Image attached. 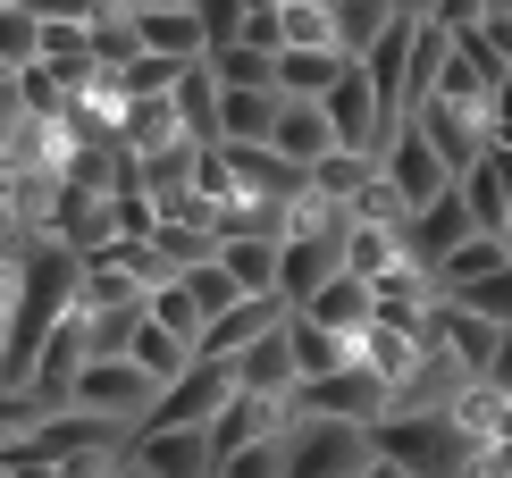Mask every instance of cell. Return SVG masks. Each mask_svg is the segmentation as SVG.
Instances as JSON below:
<instances>
[{
    "label": "cell",
    "mask_w": 512,
    "mask_h": 478,
    "mask_svg": "<svg viewBox=\"0 0 512 478\" xmlns=\"http://www.w3.org/2000/svg\"><path fill=\"white\" fill-rule=\"evenodd\" d=\"M177 286H185V302H194V311H202V328H210V319H219V311H236V302H244V294H236V277H227L219 260H194V269H185Z\"/></svg>",
    "instance_id": "f546056e"
},
{
    "label": "cell",
    "mask_w": 512,
    "mask_h": 478,
    "mask_svg": "<svg viewBox=\"0 0 512 478\" xmlns=\"http://www.w3.org/2000/svg\"><path fill=\"white\" fill-rule=\"evenodd\" d=\"M387 9H395V17H412V26H420V17H437V0H387Z\"/></svg>",
    "instance_id": "60d3db41"
},
{
    "label": "cell",
    "mask_w": 512,
    "mask_h": 478,
    "mask_svg": "<svg viewBox=\"0 0 512 478\" xmlns=\"http://www.w3.org/2000/svg\"><path fill=\"white\" fill-rule=\"evenodd\" d=\"M126 26H135V51H152V59H177V68H194V59L210 51L185 0H177V9H143V17H126Z\"/></svg>",
    "instance_id": "9a60e30c"
},
{
    "label": "cell",
    "mask_w": 512,
    "mask_h": 478,
    "mask_svg": "<svg viewBox=\"0 0 512 478\" xmlns=\"http://www.w3.org/2000/svg\"><path fill=\"white\" fill-rule=\"evenodd\" d=\"M277 428H286V403H269V395H227L219 411H210V462H227V453H244V445H261V437H277Z\"/></svg>",
    "instance_id": "30bf717a"
},
{
    "label": "cell",
    "mask_w": 512,
    "mask_h": 478,
    "mask_svg": "<svg viewBox=\"0 0 512 478\" xmlns=\"http://www.w3.org/2000/svg\"><path fill=\"white\" fill-rule=\"evenodd\" d=\"M277 462H286V428H277V437H261V445H244V453H227L219 478H277Z\"/></svg>",
    "instance_id": "e575fe53"
},
{
    "label": "cell",
    "mask_w": 512,
    "mask_h": 478,
    "mask_svg": "<svg viewBox=\"0 0 512 478\" xmlns=\"http://www.w3.org/2000/svg\"><path fill=\"white\" fill-rule=\"evenodd\" d=\"M277 93H219V143H269Z\"/></svg>",
    "instance_id": "4316f807"
},
{
    "label": "cell",
    "mask_w": 512,
    "mask_h": 478,
    "mask_svg": "<svg viewBox=\"0 0 512 478\" xmlns=\"http://www.w3.org/2000/svg\"><path fill=\"white\" fill-rule=\"evenodd\" d=\"M454 311H471V319H487V328H512V260L496 277H479V286H462V294H445Z\"/></svg>",
    "instance_id": "4dcf8cb0"
},
{
    "label": "cell",
    "mask_w": 512,
    "mask_h": 478,
    "mask_svg": "<svg viewBox=\"0 0 512 478\" xmlns=\"http://www.w3.org/2000/svg\"><path fill=\"white\" fill-rule=\"evenodd\" d=\"M370 453H387L412 478H471V462H479V445L445 411H387V420H370Z\"/></svg>",
    "instance_id": "6da1fadb"
},
{
    "label": "cell",
    "mask_w": 512,
    "mask_h": 478,
    "mask_svg": "<svg viewBox=\"0 0 512 478\" xmlns=\"http://www.w3.org/2000/svg\"><path fill=\"white\" fill-rule=\"evenodd\" d=\"M126 462L143 478H219L202 428H135V437H126Z\"/></svg>",
    "instance_id": "9c48e42d"
},
{
    "label": "cell",
    "mask_w": 512,
    "mask_h": 478,
    "mask_svg": "<svg viewBox=\"0 0 512 478\" xmlns=\"http://www.w3.org/2000/svg\"><path fill=\"white\" fill-rule=\"evenodd\" d=\"M370 168H378V185H387L403 210H429L437 193L454 185V177H445V160H437L429 143H420V126H395V135L378 143V160H370Z\"/></svg>",
    "instance_id": "8992f818"
},
{
    "label": "cell",
    "mask_w": 512,
    "mask_h": 478,
    "mask_svg": "<svg viewBox=\"0 0 512 478\" xmlns=\"http://www.w3.org/2000/svg\"><path fill=\"white\" fill-rule=\"evenodd\" d=\"M17 101H26V118H68V84H59L51 68H17Z\"/></svg>",
    "instance_id": "836d02e7"
},
{
    "label": "cell",
    "mask_w": 512,
    "mask_h": 478,
    "mask_svg": "<svg viewBox=\"0 0 512 478\" xmlns=\"http://www.w3.org/2000/svg\"><path fill=\"white\" fill-rule=\"evenodd\" d=\"M387 269H403V235L395 227H370V219H353L345 227V277H387Z\"/></svg>",
    "instance_id": "cb8c5ba5"
},
{
    "label": "cell",
    "mask_w": 512,
    "mask_h": 478,
    "mask_svg": "<svg viewBox=\"0 0 512 478\" xmlns=\"http://www.w3.org/2000/svg\"><path fill=\"white\" fill-rule=\"evenodd\" d=\"M479 386H496V395L512 403V328L496 336V353H487V378H479Z\"/></svg>",
    "instance_id": "ab89813d"
},
{
    "label": "cell",
    "mask_w": 512,
    "mask_h": 478,
    "mask_svg": "<svg viewBox=\"0 0 512 478\" xmlns=\"http://www.w3.org/2000/svg\"><path fill=\"white\" fill-rule=\"evenodd\" d=\"M445 42H454V34H445V26H429V17L412 26V59H403V118H412V101L437 84V68H445Z\"/></svg>",
    "instance_id": "83f0119b"
},
{
    "label": "cell",
    "mask_w": 512,
    "mask_h": 478,
    "mask_svg": "<svg viewBox=\"0 0 512 478\" xmlns=\"http://www.w3.org/2000/svg\"><path fill=\"white\" fill-rule=\"evenodd\" d=\"M319 118H328V135L336 151H361V160H378V143H387V126H378V101H370V76L353 68H336V84L319 93Z\"/></svg>",
    "instance_id": "52a82bcc"
},
{
    "label": "cell",
    "mask_w": 512,
    "mask_h": 478,
    "mask_svg": "<svg viewBox=\"0 0 512 478\" xmlns=\"http://www.w3.org/2000/svg\"><path fill=\"white\" fill-rule=\"evenodd\" d=\"M34 420H42V411H34V395H17V386H0V453H9L17 437H26Z\"/></svg>",
    "instance_id": "d590c367"
},
{
    "label": "cell",
    "mask_w": 512,
    "mask_h": 478,
    "mask_svg": "<svg viewBox=\"0 0 512 478\" xmlns=\"http://www.w3.org/2000/svg\"><path fill=\"white\" fill-rule=\"evenodd\" d=\"M101 478H143V470H135V462H126V453H118V462H110V470H101Z\"/></svg>",
    "instance_id": "7bdbcfd3"
},
{
    "label": "cell",
    "mask_w": 512,
    "mask_h": 478,
    "mask_svg": "<svg viewBox=\"0 0 512 478\" xmlns=\"http://www.w3.org/2000/svg\"><path fill=\"white\" fill-rule=\"evenodd\" d=\"M34 34H42V17L26 9V0H0V68H34Z\"/></svg>",
    "instance_id": "1f68e13d"
},
{
    "label": "cell",
    "mask_w": 512,
    "mask_h": 478,
    "mask_svg": "<svg viewBox=\"0 0 512 478\" xmlns=\"http://www.w3.org/2000/svg\"><path fill=\"white\" fill-rule=\"evenodd\" d=\"M143 319H160L177 344H194V336H202V311L185 302V286H152V294H143Z\"/></svg>",
    "instance_id": "d6a6232c"
},
{
    "label": "cell",
    "mask_w": 512,
    "mask_h": 478,
    "mask_svg": "<svg viewBox=\"0 0 512 478\" xmlns=\"http://www.w3.org/2000/svg\"><path fill=\"white\" fill-rule=\"evenodd\" d=\"M403 126H420V143L445 160V177H462V168L487 151V118H479V110H462V101H437V93H420Z\"/></svg>",
    "instance_id": "ba28073f"
},
{
    "label": "cell",
    "mask_w": 512,
    "mask_h": 478,
    "mask_svg": "<svg viewBox=\"0 0 512 478\" xmlns=\"http://www.w3.org/2000/svg\"><path fill=\"white\" fill-rule=\"evenodd\" d=\"M277 9H286V0H277Z\"/></svg>",
    "instance_id": "ee69618b"
},
{
    "label": "cell",
    "mask_w": 512,
    "mask_h": 478,
    "mask_svg": "<svg viewBox=\"0 0 512 478\" xmlns=\"http://www.w3.org/2000/svg\"><path fill=\"white\" fill-rule=\"evenodd\" d=\"M210 260L236 277V294H277V235H219Z\"/></svg>",
    "instance_id": "d6986e66"
},
{
    "label": "cell",
    "mask_w": 512,
    "mask_h": 478,
    "mask_svg": "<svg viewBox=\"0 0 512 478\" xmlns=\"http://www.w3.org/2000/svg\"><path fill=\"white\" fill-rule=\"evenodd\" d=\"M202 68L219 93H277V59L269 51H244V42H219V51H202Z\"/></svg>",
    "instance_id": "44dd1931"
},
{
    "label": "cell",
    "mask_w": 512,
    "mask_h": 478,
    "mask_svg": "<svg viewBox=\"0 0 512 478\" xmlns=\"http://www.w3.org/2000/svg\"><path fill=\"white\" fill-rule=\"evenodd\" d=\"M328 26H336V59H370L378 34L395 26L387 0H328Z\"/></svg>",
    "instance_id": "ffe728a7"
},
{
    "label": "cell",
    "mask_w": 512,
    "mask_h": 478,
    "mask_svg": "<svg viewBox=\"0 0 512 478\" xmlns=\"http://www.w3.org/2000/svg\"><path fill=\"white\" fill-rule=\"evenodd\" d=\"M34 59H42V68H51V76L76 93V84L93 76V34H84L76 17H42V34H34Z\"/></svg>",
    "instance_id": "ac0fdd59"
},
{
    "label": "cell",
    "mask_w": 512,
    "mask_h": 478,
    "mask_svg": "<svg viewBox=\"0 0 512 478\" xmlns=\"http://www.w3.org/2000/svg\"><path fill=\"white\" fill-rule=\"evenodd\" d=\"M17 126H26V101H17V76H0V160H9Z\"/></svg>",
    "instance_id": "f35d334b"
},
{
    "label": "cell",
    "mask_w": 512,
    "mask_h": 478,
    "mask_svg": "<svg viewBox=\"0 0 512 478\" xmlns=\"http://www.w3.org/2000/svg\"><path fill=\"white\" fill-rule=\"evenodd\" d=\"M370 177H378V168L361 160V151H328V160H311V168H303V185H311V193H328V202H345V210H353V193L370 185Z\"/></svg>",
    "instance_id": "f1b7e54d"
},
{
    "label": "cell",
    "mask_w": 512,
    "mask_h": 478,
    "mask_svg": "<svg viewBox=\"0 0 512 478\" xmlns=\"http://www.w3.org/2000/svg\"><path fill=\"white\" fill-rule=\"evenodd\" d=\"M496 336H504V328H487V319L454 311V302H437V344H445V361H454L471 386L487 378V353H496Z\"/></svg>",
    "instance_id": "e0dca14e"
},
{
    "label": "cell",
    "mask_w": 512,
    "mask_h": 478,
    "mask_svg": "<svg viewBox=\"0 0 512 478\" xmlns=\"http://www.w3.org/2000/svg\"><path fill=\"white\" fill-rule=\"evenodd\" d=\"M126 361H135L152 386H168L185 361H194V344H177V336L160 328V319H143V311H135V328H126Z\"/></svg>",
    "instance_id": "7402d4cb"
},
{
    "label": "cell",
    "mask_w": 512,
    "mask_h": 478,
    "mask_svg": "<svg viewBox=\"0 0 512 478\" xmlns=\"http://www.w3.org/2000/svg\"><path fill=\"white\" fill-rule=\"evenodd\" d=\"M361 478H412V470H395L387 453H370V470H361Z\"/></svg>",
    "instance_id": "b9f144b4"
},
{
    "label": "cell",
    "mask_w": 512,
    "mask_h": 478,
    "mask_svg": "<svg viewBox=\"0 0 512 478\" xmlns=\"http://www.w3.org/2000/svg\"><path fill=\"white\" fill-rule=\"evenodd\" d=\"M227 369H236V386H244V395H269V403H286V395H294V353H286V319H277L269 336H252V344H244V353L227 361Z\"/></svg>",
    "instance_id": "5bb4252c"
},
{
    "label": "cell",
    "mask_w": 512,
    "mask_h": 478,
    "mask_svg": "<svg viewBox=\"0 0 512 478\" xmlns=\"http://www.w3.org/2000/svg\"><path fill=\"white\" fill-rule=\"evenodd\" d=\"M294 311H303L311 328H328V336H361V328H370V286L336 269V277H319V286L294 302Z\"/></svg>",
    "instance_id": "7c38bea8"
},
{
    "label": "cell",
    "mask_w": 512,
    "mask_h": 478,
    "mask_svg": "<svg viewBox=\"0 0 512 478\" xmlns=\"http://www.w3.org/2000/svg\"><path fill=\"white\" fill-rule=\"evenodd\" d=\"M345 59L336 51H277V101H319Z\"/></svg>",
    "instance_id": "d4e9b609"
},
{
    "label": "cell",
    "mask_w": 512,
    "mask_h": 478,
    "mask_svg": "<svg viewBox=\"0 0 512 478\" xmlns=\"http://www.w3.org/2000/svg\"><path fill=\"white\" fill-rule=\"evenodd\" d=\"M168 110H177V135L194 143V151H219V84H210L202 59L168 84Z\"/></svg>",
    "instance_id": "2e32d148"
},
{
    "label": "cell",
    "mask_w": 512,
    "mask_h": 478,
    "mask_svg": "<svg viewBox=\"0 0 512 478\" xmlns=\"http://www.w3.org/2000/svg\"><path fill=\"white\" fill-rule=\"evenodd\" d=\"M277 319H286V302H277V294H244L236 311H219V319L194 336V361H236L252 336H269V328H277Z\"/></svg>",
    "instance_id": "8fae6325"
},
{
    "label": "cell",
    "mask_w": 512,
    "mask_h": 478,
    "mask_svg": "<svg viewBox=\"0 0 512 478\" xmlns=\"http://www.w3.org/2000/svg\"><path fill=\"white\" fill-rule=\"evenodd\" d=\"M160 386L143 378L126 353H101V361H84L76 369V386H68V403L59 411H93V420H118V428H143V411H152Z\"/></svg>",
    "instance_id": "3957f363"
},
{
    "label": "cell",
    "mask_w": 512,
    "mask_h": 478,
    "mask_svg": "<svg viewBox=\"0 0 512 478\" xmlns=\"http://www.w3.org/2000/svg\"><path fill=\"white\" fill-rule=\"evenodd\" d=\"M353 336H328V328H311L303 311H286V353H294V386L303 378H328V369H345L353 353H345Z\"/></svg>",
    "instance_id": "603a6c76"
},
{
    "label": "cell",
    "mask_w": 512,
    "mask_h": 478,
    "mask_svg": "<svg viewBox=\"0 0 512 478\" xmlns=\"http://www.w3.org/2000/svg\"><path fill=\"white\" fill-rule=\"evenodd\" d=\"M0 478H68V470L42 462V453H26V445H9V453H0Z\"/></svg>",
    "instance_id": "74e56055"
},
{
    "label": "cell",
    "mask_w": 512,
    "mask_h": 478,
    "mask_svg": "<svg viewBox=\"0 0 512 478\" xmlns=\"http://www.w3.org/2000/svg\"><path fill=\"white\" fill-rule=\"evenodd\" d=\"M504 9H512V0H504Z\"/></svg>",
    "instance_id": "f6af8a7d"
},
{
    "label": "cell",
    "mask_w": 512,
    "mask_h": 478,
    "mask_svg": "<svg viewBox=\"0 0 512 478\" xmlns=\"http://www.w3.org/2000/svg\"><path fill=\"white\" fill-rule=\"evenodd\" d=\"M286 411L294 420H387V378L378 369H361V361H345V369H328V378H303L286 395Z\"/></svg>",
    "instance_id": "277c9868"
},
{
    "label": "cell",
    "mask_w": 512,
    "mask_h": 478,
    "mask_svg": "<svg viewBox=\"0 0 512 478\" xmlns=\"http://www.w3.org/2000/svg\"><path fill=\"white\" fill-rule=\"evenodd\" d=\"M370 470V428L361 420H294L286 411V462L277 478H361Z\"/></svg>",
    "instance_id": "7a4b0ae2"
},
{
    "label": "cell",
    "mask_w": 512,
    "mask_h": 478,
    "mask_svg": "<svg viewBox=\"0 0 512 478\" xmlns=\"http://www.w3.org/2000/svg\"><path fill=\"white\" fill-rule=\"evenodd\" d=\"M227 395H236V369H227V361H185L177 378L152 395L143 428H210V411H219Z\"/></svg>",
    "instance_id": "5b68a950"
},
{
    "label": "cell",
    "mask_w": 512,
    "mask_h": 478,
    "mask_svg": "<svg viewBox=\"0 0 512 478\" xmlns=\"http://www.w3.org/2000/svg\"><path fill=\"white\" fill-rule=\"evenodd\" d=\"M269 151H277L286 168L328 160L336 135H328V118H319V101H277V118H269Z\"/></svg>",
    "instance_id": "4fadbf2b"
},
{
    "label": "cell",
    "mask_w": 512,
    "mask_h": 478,
    "mask_svg": "<svg viewBox=\"0 0 512 478\" xmlns=\"http://www.w3.org/2000/svg\"><path fill=\"white\" fill-rule=\"evenodd\" d=\"M277 51H336L328 0H286V9H277Z\"/></svg>",
    "instance_id": "484cf974"
},
{
    "label": "cell",
    "mask_w": 512,
    "mask_h": 478,
    "mask_svg": "<svg viewBox=\"0 0 512 478\" xmlns=\"http://www.w3.org/2000/svg\"><path fill=\"white\" fill-rule=\"evenodd\" d=\"M487 9H496V0H437V17H429V26H445V34H471Z\"/></svg>",
    "instance_id": "8d00e7d4"
}]
</instances>
